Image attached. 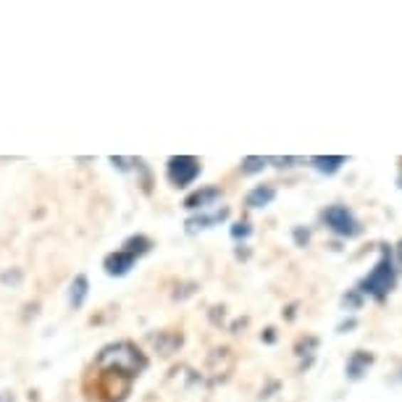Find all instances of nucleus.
Returning a JSON list of instances; mask_svg holds the SVG:
<instances>
[{"label": "nucleus", "mask_w": 402, "mask_h": 402, "mask_svg": "<svg viewBox=\"0 0 402 402\" xmlns=\"http://www.w3.org/2000/svg\"><path fill=\"white\" fill-rule=\"evenodd\" d=\"M95 366L103 374H119L127 379H137L147 368V358L139 352L137 344L132 342H113L100 350V355L95 358Z\"/></svg>", "instance_id": "1"}, {"label": "nucleus", "mask_w": 402, "mask_h": 402, "mask_svg": "<svg viewBox=\"0 0 402 402\" xmlns=\"http://www.w3.org/2000/svg\"><path fill=\"white\" fill-rule=\"evenodd\" d=\"M394 287H397V268H394L392 250L386 248V245H381V258H379V263L371 268V274L358 284V292L374 297L376 302H384Z\"/></svg>", "instance_id": "2"}, {"label": "nucleus", "mask_w": 402, "mask_h": 402, "mask_svg": "<svg viewBox=\"0 0 402 402\" xmlns=\"http://www.w3.org/2000/svg\"><path fill=\"white\" fill-rule=\"evenodd\" d=\"M321 218H324L326 226H329L334 234H339V237L352 240V237H360V234H363V223L355 218V213H352L347 206H329L324 213H321Z\"/></svg>", "instance_id": "3"}, {"label": "nucleus", "mask_w": 402, "mask_h": 402, "mask_svg": "<svg viewBox=\"0 0 402 402\" xmlns=\"http://www.w3.org/2000/svg\"><path fill=\"white\" fill-rule=\"evenodd\" d=\"M200 171H203V166L195 155H171L166 163V174H169V181L174 187H189L200 176Z\"/></svg>", "instance_id": "4"}, {"label": "nucleus", "mask_w": 402, "mask_h": 402, "mask_svg": "<svg viewBox=\"0 0 402 402\" xmlns=\"http://www.w3.org/2000/svg\"><path fill=\"white\" fill-rule=\"evenodd\" d=\"M221 195H223L221 187H216V184H211V187H200L184 197V208H187V211H206V208L216 206V203L221 200Z\"/></svg>", "instance_id": "5"}, {"label": "nucleus", "mask_w": 402, "mask_h": 402, "mask_svg": "<svg viewBox=\"0 0 402 402\" xmlns=\"http://www.w3.org/2000/svg\"><path fill=\"white\" fill-rule=\"evenodd\" d=\"M147 342L153 344L158 355L169 358V355H174V352H179V347L184 344V337H181V332H169V329H166V332L150 334Z\"/></svg>", "instance_id": "6"}, {"label": "nucleus", "mask_w": 402, "mask_h": 402, "mask_svg": "<svg viewBox=\"0 0 402 402\" xmlns=\"http://www.w3.org/2000/svg\"><path fill=\"white\" fill-rule=\"evenodd\" d=\"M134 258L127 255L124 250H116V253H108V255L103 258V268L105 274L113 276V279H121V276H127L132 268H134Z\"/></svg>", "instance_id": "7"}, {"label": "nucleus", "mask_w": 402, "mask_h": 402, "mask_svg": "<svg viewBox=\"0 0 402 402\" xmlns=\"http://www.w3.org/2000/svg\"><path fill=\"white\" fill-rule=\"evenodd\" d=\"M229 218V208H216V211H200L197 216H192V218H187V231L189 234H195V231L200 229H211V226H218L221 221H226Z\"/></svg>", "instance_id": "8"}, {"label": "nucleus", "mask_w": 402, "mask_h": 402, "mask_svg": "<svg viewBox=\"0 0 402 402\" xmlns=\"http://www.w3.org/2000/svg\"><path fill=\"white\" fill-rule=\"evenodd\" d=\"M374 352L368 350H355L350 355V360H347V366H344V374H347V379L350 381H358V379H363V374H368V368L374 366Z\"/></svg>", "instance_id": "9"}, {"label": "nucleus", "mask_w": 402, "mask_h": 402, "mask_svg": "<svg viewBox=\"0 0 402 402\" xmlns=\"http://www.w3.org/2000/svg\"><path fill=\"white\" fill-rule=\"evenodd\" d=\"M276 197V187L274 184H258V187H253L245 195V206L248 208H265L271 206Z\"/></svg>", "instance_id": "10"}, {"label": "nucleus", "mask_w": 402, "mask_h": 402, "mask_svg": "<svg viewBox=\"0 0 402 402\" xmlns=\"http://www.w3.org/2000/svg\"><path fill=\"white\" fill-rule=\"evenodd\" d=\"M87 295H90V279H87L85 274H77L69 287V305L74 310H79L82 305H85Z\"/></svg>", "instance_id": "11"}, {"label": "nucleus", "mask_w": 402, "mask_h": 402, "mask_svg": "<svg viewBox=\"0 0 402 402\" xmlns=\"http://www.w3.org/2000/svg\"><path fill=\"white\" fill-rule=\"evenodd\" d=\"M121 250L137 260V258L147 255V253L153 250V242H150V237H145V234H132V237H127V240H124Z\"/></svg>", "instance_id": "12"}, {"label": "nucleus", "mask_w": 402, "mask_h": 402, "mask_svg": "<svg viewBox=\"0 0 402 402\" xmlns=\"http://www.w3.org/2000/svg\"><path fill=\"white\" fill-rule=\"evenodd\" d=\"M310 163H313V169H316V171L332 176V174H337L344 163H347V158H344V155H313Z\"/></svg>", "instance_id": "13"}, {"label": "nucleus", "mask_w": 402, "mask_h": 402, "mask_svg": "<svg viewBox=\"0 0 402 402\" xmlns=\"http://www.w3.org/2000/svg\"><path fill=\"white\" fill-rule=\"evenodd\" d=\"M318 337H313V334H308V337H300L297 344H295V355L297 358H313V352L318 350Z\"/></svg>", "instance_id": "14"}, {"label": "nucleus", "mask_w": 402, "mask_h": 402, "mask_svg": "<svg viewBox=\"0 0 402 402\" xmlns=\"http://www.w3.org/2000/svg\"><path fill=\"white\" fill-rule=\"evenodd\" d=\"M268 166V158H263V155H248V158H242V174H260Z\"/></svg>", "instance_id": "15"}, {"label": "nucleus", "mask_w": 402, "mask_h": 402, "mask_svg": "<svg viewBox=\"0 0 402 402\" xmlns=\"http://www.w3.org/2000/svg\"><path fill=\"white\" fill-rule=\"evenodd\" d=\"M21 279H24L21 268H11V271H3V274H0V282L6 284V287H16V284H21Z\"/></svg>", "instance_id": "16"}, {"label": "nucleus", "mask_w": 402, "mask_h": 402, "mask_svg": "<svg viewBox=\"0 0 402 402\" xmlns=\"http://www.w3.org/2000/svg\"><path fill=\"white\" fill-rule=\"evenodd\" d=\"M250 234H253L250 221H237L234 226H231V237H234V240H248Z\"/></svg>", "instance_id": "17"}, {"label": "nucleus", "mask_w": 402, "mask_h": 402, "mask_svg": "<svg viewBox=\"0 0 402 402\" xmlns=\"http://www.w3.org/2000/svg\"><path fill=\"white\" fill-rule=\"evenodd\" d=\"M292 240H295V245H297V248H308L310 229H305V226H295V229H292Z\"/></svg>", "instance_id": "18"}, {"label": "nucleus", "mask_w": 402, "mask_h": 402, "mask_svg": "<svg viewBox=\"0 0 402 402\" xmlns=\"http://www.w3.org/2000/svg\"><path fill=\"white\" fill-rule=\"evenodd\" d=\"M342 305L347 310H358L360 305H363V295H360L358 290H352V292H347V295H344L342 297Z\"/></svg>", "instance_id": "19"}, {"label": "nucleus", "mask_w": 402, "mask_h": 402, "mask_svg": "<svg viewBox=\"0 0 402 402\" xmlns=\"http://www.w3.org/2000/svg\"><path fill=\"white\" fill-rule=\"evenodd\" d=\"M111 163L119 169V171H129V169H134V158H124V155H113Z\"/></svg>", "instance_id": "20"}, {"label": "nucleus", "mask_w": 402, "mask_h": 402, "mask_svg": "<svg viewBox=\"0 0 402 402\" xmlns=\"http://www.w3.org/2000/svg\"><path fill=\"white\" fill-rule=\"evenodd\" d=\"M268 163H274L276 169H290V166L300 163V158H268Z\"/></svg>", "instance_id": "21"}, {"label": "nucleus", "mask_w": 402, "mask_h": 402, "mask_svg": "<svg viewBox=\"0 0 402 402\" xmlns=\"http://www.w3.org/2000/svg\"><path fill=\"white\" fill-rule=\"evenodd\" d=\"M223 318H226L223 308H218V305H216V308H211V321H213L216 326H221V324H223Z\"/></svg>", "instance_id": "22"}, {"label": "nucleus", "mask_w": 402, "mask_h": 402, "mask_svg": "<svg viewBox=\"0 0 402 402\" xmlns=\"http://www.w3.org/2000/svg\"><path fill=\"white\" fill-rule=\"evenodd\" d=\"M355 326H358V321H355V318H347V321H342V324L337 326V332H339V334H347V332H352Z\"/></svg>", "instance_id": "23"}, {"label": "nucleus", "mask_w": 402, "mask_h": 402, "mask_svg": "<svg viewBox=\"0 0 402 402\" xmlns=\"http://www.w3.org/2000/svg\"><path fill=\"white\" fill-rule=\"evenodd\" d=\"M260 339H263L265 344H274L276 342V329H271V326H268V329L260 334Z\"/></svg>", "instance_id": "24"}, {"label": "nucleus", "mask_w": 402, "mask_h": 402, "mask_svg": "<svg viewBox=\"0 0 402 402\" xmlns=\"http://www.w3.org/2000/svg\"><path fill=\"white\" fill-rule=\"evenodd\" d=\"M234 258H237V260H248V258H250V248H248V245H240V248L234 250Z\"/></svg>", "instance_id": "25"}, {"label": "nucleus", "mask_w": 402, "mask_h": 402, "mask_svg": "<svg viewBox=\"0 0 402 402\" xmlns=\"http://www.w3.org/2000/svg\"><path fill=\"white\" fill-rule=\"evenodd\" d=\"M248 326V318H240V321H234L231 324V334H240V329H245Z\"/></svg>", "instance_id": "26"}, {"label": "nucleus", "mask_w": 402, "mask_h": 402, "mask_svg": "<svg viewBox=\"0 0 402 402\" xmlns=\"http://www.w3.org/2000/svg\"><path fill=\"white\" fill-rule=\"evenodd\" d=\"M276 389H279V381H274V384L268 386L265 392H260V400H268V397H271V392H276Z\"/></svg>", "instance_id": "27"}, {"label": "nucleus", "mask_w": 402, "mask_h": 402, "mask_svg": "<svg viewBox=\"0 0 402 402\" xmlns=\"http://www.w3.org/2000/svg\"><path fill=\"white\" fill-rule=\"evenodd\" d=\"M295 313H297V302L284 310V318H287V321H292V318H295Z\"/></svg>", "instance_id": "28"}, {"label": "nucleus", "mask_w": 402, "mask_h": 402, "mask_svg": "<svg viewBox=\"0 0 402 402\" xmlns=\"http://www.w3.org/2000/svg\"><path fill=\"white\" fill-rule=\"evenodd\" d=\"M394 255H397V265L402 268V240L397 242V248H394Z\"/></svg>", "instance_id": "29"}, {"label": "nucleus", "mask_w": 402, "mask_h": 402, "mask_svg": "<svg viewBox=\"0 0 402 402\" xmlns=\"http://www.w3.org/2000/svg\"><path fill=\"white\" fill-rule=\"evenodd\" d=\"M0 402H16L14 392H0Z\"/></svg>", "instance_id": "30"}]
</instances>
